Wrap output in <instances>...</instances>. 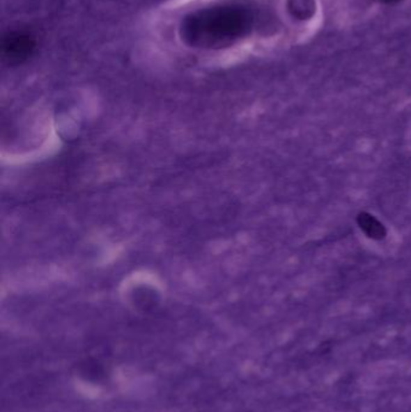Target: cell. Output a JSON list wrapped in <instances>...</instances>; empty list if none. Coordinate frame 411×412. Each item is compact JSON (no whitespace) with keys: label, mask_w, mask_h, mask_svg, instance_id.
<instances>
[{"label":"cell","mask_w":411,"mask_h":412,"mask_svg":"<svg viewBox=\"0 0 411 412\" xmlns=\"http://www.w3.org/2000/svg\"><path fill=\"white\" fill-rule=\"evenodd\" d=\"M250 23L246 10L239 6L224 5L193 15L185 23L186 39L193 44L215 46L242 35Z\"/></svg>","instance_id":"6da1fadb"},{"label":"cell","mask_w":411,"mask_h":412,"mask_svg":"<svg viewBox=\"0 0 411 412\" xmlns=\"http://www.w3.org/2000/svg\"><path fill=\"white\" fill-rule=\"evenodd\" d=\"M356 222L366 238L380 241L387 237V229L385 227L384 223L369 212H366V211L359 212Z\"/></svg>","instance_id":"7a4b0ae2"},{"label":"cell","mask_w":411,"mask_h":412,"mask_svg":"<svg viewBox=\"0 0 411 412\" xmlns=\"http://www.w3.org/2000/svg\"><path fill=\"white\" fill-rule=\"evenodd\" d=\"M28 47H29V41L21 35L10 38L8 45L5 46V49H9V54L13 57L24 56L28 52Z\"/></svg>","instance_id":"3957f363"},{"label":"cell","mask_w":411,"mask_h":412,"mask_svg":"<svg viewBox=\"0 0 411 412\" xmlns=\"http://www.w3.org/2000/svg\"><path fill=\"white\" fill-rule=\"evenodd\" d=\"M387 1H394V0H387Z\"/></svg>","instance_id":"277c9868"}]
</instances>
